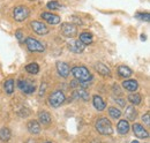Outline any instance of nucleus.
Wrapping results in <instances>:
<instances>
[{"instance_id":"1","label":"nucleus","mask_w":150,"mask_h":143,"mask_svg":"<svg viewBox=\"0 0 150 143\" xmlns=\"http://www.w3.org/2000/svg\"><path fill=\"white\" fill-rule=\"evenodd\" d=\"M95 127L97 129V132L102 135H111L113 133V127L111 121L108 118H99L97 119Z\"/></svg>"},{"instance_id":"2","label":"nucleus","mask_w":150,"mask_h":143,"mask_svg":"<svg viewBox=\"0 0 150 143\" xmlns=\"http://www.w3.org/2000/svg\"><path fill=\"white\" fill-rule=\"evenodd\" d=\"M72 74L79 81H90L93 79L89 69L84 66H75L72 68Z\"/></svg>"},{"instance_id":"3","label":"nucleus","mask_w":150,"mask_h":143,"mask_svg":"<svg viewBox=\"0 0 150 143\" xmlns=\"http://www.w3.org/2000/svg\"><path fill=\"white\" fill-rule=\"evenodd\" d=\"M65 101H66V96L61 90H57L54 92H52L49 97V103L52 107L61 106Z\"/></svg>"},{"instance_id":"4","label":"nucleus","mask_w":150,"mask_h":143,"mask_svg":"<svg viewBox=\"0 0 150 143\" xmlns=\"http://www.w3.org/2000/svg\"><path fill=\"white\" fill-rule=\"evenodd\" d=\"M29 8L25 6H18L13 11V18L16 22H23L29 18Z\"/></svg>"},{"instance_id":"5","label":"nucleus","mask_w":150,"mask_h":143,"mask_svg":"<svg viewBox=\"0 0 150 143\" xmlns=\"http://www.w3.org/2000/svg\"><path fill=\"white\" fill-rule=\"evenodd\" d=\"M25 45H27L28 50L31 52H44L45 51V47L43 46V44L33 37L25 38Z\"/></svg>"},{"instance_id":"6","label":"nucleus","mask_w":150,"mask_h":143,"mask_svg":"<svg viewBox=\"0 0 150 143\" xmlns=\"http://www.w3.org/2000/svg\"><path fill=\"white\" fill-rule=\"evenodd\" d=\"M61 34L67 37V38H72L75 37L77 34V29H76V25L73 23H68V22H65L61 24Z\"/></svg>"},{"instance_id":"7","label":"nucleus","mask_w":150,"mask_h":143,"mask_svg":"<svg viewBox=\"0 0 150 143\" xmlns=\"http://www.w3.org/2000/svg\"><path fill=\"white\" fill-rule=\"evenodd\" d=\"M18 86H19V89L27 95H30V93L35 92V90H36L35 84L28 80H20L18 82Z\"/></svg>"},{"instance_id":"8","label":"nucleus","mask_w":150,"mask_h":143,"mask_svg":"<svg viewBox=\"0 0 150 143\" xmlns=\"http://www.w3.org/2000/svg\"><path fill=\"white\" fill-rule=\"evenodd\" d=\"M30 25H31L33 30L38 35H46L49 33V28L46 27V24H44L39 21H33L30 23Z\"/></svg>"},{"instance_id":"9","label":"nucleus","mask_w":150,"mask_h":143,"mask_svg":"<svg viewBox=\"0 0 150 143\" xmlns=\"http://www.w3.org/2000/svg\"><path fill=\"white\" fill-rule=\"evenodd\" d=\"M133 132H134L135 136L139 137V139H148L149 137V133L147 132V129H144V127L141 124H134L133 125Z\"/></svg>"},{"instance_id":"10","label":"nucleus","mask_w":150,"mask_h":143,"mask_svg":"<svg viewBox=\"0 0 150 143\" xmlns=\"http://www.w3.org/2000/svg\"><path fill=\"white\" fill-rule=\"evenodd\" d=\"M40 18H44V21H46L47 23L54 25V24H58L60 23V16L59 15H56V14H52V13H47V12H44L40 14Z\"/></svg>"},{"instance_id":"11","label":"nucleus","mask_w":150,"mask_h":143,"mask_svg":"<svg viewBox=\"0 0 150 143\" xmlns=\"http://www.w3.org/2000/svg\"><path fill=\"white\" fill-rule=\"evenodd\" d=\"M86 45L83 43H81L80 40H75V39H72L69 43H68V49L74 52V53H81L83 50H84Z\"/></svg>"},{"instance_id":"12","label":"nucleus","mask_w":150,"mask_h":143,"mask_svg":"<svg viewBox=\"0 0 150 143\" xmlns=\"http://www.w3.org/2000/svg\"><path fill=\"white\" fill-rule=\"evenodd\" d=\"M57 71L59 73V75L64 79L68 77L69 73H71V69H69V66L66 64V62H61V61H58L57 62Z\"/></svg>"},{"instance_id":"13","label":"nucleus","mask_w":150,"mask_h":143,"mask_svg":"<svg viewBox=\"0 0 150 143\" xmlns=\"http://www.w3.org/2000/svg\"><path fill=\"white\" fill-rule=\"evenodd\" d=\"M117 129L119 132V134L121 135H126L128 132H129V122L128 120H119L118 125H117Z\"/></svg>"},{"instance_id":"14","label":"nucleus","mask_w":150,"mask_h":143,"mask_svg":"<svg viewBox=\"0 0 150 143\" xmlns=\"http://www.w3.org/2000/svg\"><path fill=\"white\" fill-rule=\"evenodd\" d=\"M95 69L98 72V74H100V75H103V76H111V71H110V68H109L106 65H104L103 62H97V64L95 65Z\"/></svg>"},{"instance_id":"15","label":"nucleus","mask_w":150,"mask_h":143,"mask_svg":"<svg viewBox=\"0 0 150 143\" xmlns=\"http://www.w3.org/2000/svg\"><path fill=\"white\" fill-rule=\"evenodd\" d=\"M38 120L40 124L43 125H50L51 121H52V118H51V114L46 111H40L38 113Z\"/></svg>"},{"instance_id":"16","label":"nucleus","mask_w":150,"mask_h":143,"mask_svg":"<svg viewBox=\"0 0 150 143\" xmlns=\"http://www.w3.org/2000/svg\"><path fill=\"white\" fill-rule=\"evenodd\" d=\"M27 129L29 130V133L31 134H39L40 133V125L37 120H30L27 125Z\"/></svg>"},{"instance_id":"17","label":"nucleus","mask_w":150,"mask_h":143,"mask_svg":"<svg viewBox=\"0 0 150 143\" xmlns=\"http://www.w3.org/2000/svg\"><path fill=\"white\" fill-rule=\"evenodd\" d=\"M93 104H94L95 108L97 111H103L105 108V106H106V104L103 101V98L100 96H98V95H95L94 97H93Z\"/></svg>"},{"instance_id":"18","label":"nucleus","mask_w":150,"mask_h":143,"mask_svg":"<svg viewBox=\"0 0 150 143\" xmlns=\"http://www.w3.org/2000/svg\"><path fill=\"white\" fill-rule=\"evenodd\" d=\"M122 87L128 91H136L139 88V83L136 80H126L122 82Z\"/></svg>"},{"instance_id":"19","label":"nucleus","mask_w":150,"mask_h":143,"mask_svg":"<svg viewBox=\"0 0 150 143\" xmlns=\"http://www.w3.org/2000/svg\"><path fill=\"white\" fill-rule=\"evenodd\" d=\"M125 115H126V119L127 120H135L136 117H137V111L134 106H128L126 107V111H125Z\"/></svg>"},{"instance_id":"20","label":"nucleus","mask_w":150,"mask_h":143,"mask_svg":"<svg viewBox=\"0 0 150 143\" xmlns=\"http://www.w3.org/2000/svg\"><path fill=\"white\" fill-rule=\"evenodd\" d=\"M93 40H94V38H93V35H91L90 33L84 31V33L80 34V42H81V43H83L84 45L91 44V43H93Z\"/></svg>"},{"instance_id":"21","label":"nucleus","mask_w":150,"mask_h":143,"mask_svg":"<svg viewBox=\"0 0 150 143\" xmlns=\"http://www.w3.org/2000/svg\"><path fill=\"white\" fill-rule=\"evenodd\" d=\"M118 74L121 76V77H131L132 74H133V72L129 67H127V66H119L118 67Z\"/></svg>"},{"instance_id":"22","label":"nucleus","mask_w":150,"mask_h":143,"mask_svg":"<svg viewBox=\"0 0 150 143\" xmlns=\"http://www.w3.org/2000/svg\"><path fill=\"white\" fill-rule=\"evenodd\" d=\"M128 102H131L133 105H139L142 102V97L137 92H133L128 95Z\"/></svg>"},{"instance_id":"23","label":"nucleus","mask_w":150,"mask_h":143,"mask_svg":"<svg viewBox=\"0 0 150 143\" xmlns=\"http://www.w3.org/2000/svg\"><path fill=\"white\" fill-rule=\"evenodd\" d=\"M11 136H12V133H11V130H9L7 127L0 128V140H1V141H4V142L9 141Z\"/></svg>"},{"instance_id":"24","label":"nucleus","mask_w":150,"mask_h":143,"mask_svg":"<svg viewBox=\"0 0 150 143\" xmlns=\"http://www.w3.org/2000/svg\"><path fill=\"white\" fill-rule=\"evenodd\" d=\"M25 71L28 72L29 74H33V75H36L39 72V66H38L36 62H31L29 65L25 66Z\"/></svg>"},{"instance_id":"25","label":"nucleus","mask_w":150,"mask_h":143,"mask_svg":"<svg viewBox=\"0 0 150 143\" xmlns=\"http://www.w3.org/2000/svg\"><path fill=\"white\" fill-rule=\"evenodd\" d=\"M4 88H5V91L8 95H12L14 92V80H12V79L7 80L5 82V84H4Z\"/></svg>"},{"instance_id":"26","label":"nucleus","mask_w":150,"mask_h":143,"mask_svg":"<svg viewBox=\"0 0 150 143\" xmlns=\"http://www.w3.org/2000/svg\"><path fill=\"white\" fill-rule=\"evenodd\" d=\"M74 95H75V96H77L79 98L83 99L84 102L89 101V93L86 91V89H83V88H80V89L77 90V91H75Z\"/></svg>"},{"instance_id":"27","label":"nucleus","mask_w":150,"mask_h":143,"mask_svg":"<svg viewBox=\"0 0 150 143\" xmlns=\"http://www.w3.org/2000/svg\"><path fill=\"white\" fill-rule=\"evenodd\" d=\"M109 114L113 119H119L121 117V111L117 107H109Z\"/></svg>"},{"instance_id":"28","label":"nucleus","mask_w":150,"mask_h":143,"mask_svg":"<svg viewBox=\"0 0 150 143\" xmlns=\"http://www.w3.org/2000/svg\"><path fill=\"white\" fill-rule=\"evenodd\" d=\"M46 7H47L49 9H54V11H60V9L62 8L61 5H60L59 2H57V1H50V2H47Z\"/></svg>"},{"instance_id":"29","label":"nucleus","mask_w":150,"mask_h":143,"mask_svg":"<svg viewBox=\"0 0 150 143\" xmlns=\"http://www.w3.org/2000/svg\"><path fill=\"white\" fill-rule=\"evenodd\" d=\"M135 18L148 22L149 21V13H137V14H135Z\"/></svg>"},{"instance_id":"30","label":"nucleus","mask_w":150,"mask_h":143,"mask_svg":"<svg viewBox=\"0 0 150 143\" xmlns=\"http://www.w3.org/2000/svg\"><path fill=\"white\" fill-rule=\"evenodd\" d=\"M15 37L18 38V40H19L20 43H22V42L24 40V35H23V33H22L21 30H18V31L15 33Z\"/></svg>"},{"instance_id":"31","label":"nucleus","mask_w":150,"mask_h":143,"mask_svg":"<svg viewBox=\"0 0 150 143\" xmlns=\"http://www.w3.org/2000/svg\"><path fill=\"white\" fill-rule=\"evenodd\" d=\"M149 112H147V113H146V114H144V115H143V117H142V120H143V122H146V124H147V125H149L150 124V118H149Z\"/></svg>"},{"instance_id":"32","label":"nucleus","mask_w":150,"mask_h":143,"mask_svg":"<svg viewBox=\"0 0 150 143\" xmlns=\"http://www.w3.org/2000/svg\"><path fill=\"white\" fill-rule=\"evenodd\" d=\"M45 89H46V83H45V82H43V83H42V86H40V90H39V96H43V95H44Z\"/></svg>"},{"instance_id":"33","label":"nucleus","mask_w":150,"mask_h":143,"mask_svg":"<svg viewBox=\"0 0 150 143\" xmlns=\"http://www.w3.org/2000/svg\"><path fill=\"white\" fill-rule=\"evenodd\" d=\"M71 87H72V88H77V87H80V81L76 80V79L73 80V81L71 82Z\"/></svg>"},{"instance_id":"34","label":"nucleus","mask_w":150,"mask_h":143,"mask_svg":"<svg viewBox=\"0 0 150 143\" xmlns=\"http://www.w3.org/2000/svg\"><path fill=\"white\" fill-rule=\"evenodd\" d=\"M115 102H117V103H118V104H119L120 106H122V107L126 105L125 101H124V99H121V98H117V99H115Z\"/></svg>"},{"instance_id":"35","label":"nucleus","mask_w":150,"mask_h":143,"mask_svg":"<svg viewBox=\"0 0 150 143\" xmlns=\"http://www.w3.org/2000/svg\"><path fill=\"white\" fill-rule=\"evenodd\" d=\"M72 21L75 22L76 24H82V21H81V20H79V18H76V16H72Z\"/></svg>"},{"instance_id":"36","label":"nucleus","mask_w":150,"mask_h":143,"mask_svg":"<svg viewBox=\"0 0 150 143\" xmlns=\"http://www.w3.org/2000/svg\"><path fill=\"white\" fill-rule=\"evenodd\" d=\"M113 91H117L115 93H118V95H120V93H121V92H120V89H119V87H118V86H115V84L113 86Z\"/></svg>"},{"instance_id":"37","label":"nucleus","mask_w":150,"mask_h":143,"mask_svg":"<svg viewBox=\"0 0 150 143\" xmlns=\"http://www.w3.org/2000/svg\"><path fill=\"white\" fill-rule=\"evenodd\" d=\"M27 143H36V142H35L34 140H29V141H28V142H27Z\"/></svg>"},{"instance_id":"38","label":"nucleus","mask_w":150,"mask_h":143,"mask_svg":"<svg viewBox=\"0 0 150 143\" xmlns=\"http://www.w3.org/2000/svg\"><path fill=\"white\" fill-rule=\"evenodd\" d=\"M141 37H142V38H141L142 40H146V36H143V35H142V36H141Z\"/></svg>"},{"instance_id":"39","label":"nucleus","mask_w":150,"mask_h":143,"mask_svg":"<svg viewBox=\"0 0 150 143\" xmlns=\"http://www.w3.org/2000/svg\"><path fill=\"white\" fill-rule=\"evenodd\" d=\"M132 143H139V141H132Z\"/></svg>"},{"instance_id":"40","label":"nucleus","mask_w":150,"mask_h":143,"mask_svg":"<svg viewBox=\"0 0 150 143\" xmlns=\"http://www.w3.org/2000/svg\"><path fill=\"white\" fill-rule=\"evenodd\" d=\"M29 1H35V0H29Z\"/></svg>"},{"instance_id":"41","label":"nucleus","mask_w":150,"mask_h":143,"mask_svg":"<svg viewBox=\"0 0 150 143\" xmlns=\"http://www.w3.org/2000/svg\"><path fill=\"white\" fill-rule=\"evenodd\" d=\"M46 143H51V142H46Z\"/></svg>"}]
</instances>
